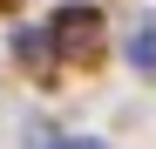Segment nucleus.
Instances as JSON below:
<instances>
[{"mask_svg":"<svg viewBox=\"0 0 156 149\" xmlns=\"http://www.w3.org/2000/svg\"><path fill=\"white\" fill-rule=\"evenodd\" d=\"M95 34H102V14L82 7V0H75V7H61L55 20H48V41H55L61 54H95Z\"/></svg>","mask_w":156,"mask_h":149,"instance_id":"obj_1","label":"nucleus"},{"mask_svg":"<svg viewBox=\"0 0 156 149\" xmlns=\"http://www.w3.org/2000/svg\"><path fill=\"white\" fill-rule=\"evenodd\" d=\"M0 7H7V0H0Z\"/></svg>","mask_w":156,"mask_h":149,"instance_id":"obj_5","label":"nucleus"},{"mask_svg":"<svg viewBox=\"0 0 156 149\" xmlns=\"http://www.w3.org/2000/svg\"><path fill=\"white\" fill-rule=\"evenodd\" d=\"M48 149H109V142H95V136H61V142H48Z\"/></svg>","mask_w":156,"mask_h":149,"instance_id":"obj_4","label":"nucleus"},{"mask_svg":"<svg viewBox=\"0 0 156 149\" xmlns=\"http://www.w3.org/2000/svg\"><path fill=\"white\" fill-rule=\"evenodd\" d=\"M129 68H143V74H156V14H143L136 27H129Z\"/></svg>","mask_w":156,"mask_h":149,"instance_id":"obj_3","label":"nucleus"},{"mask_svg":"<svg viewBox=\"0 0 156 149\" xmlns=\"http://www.w3.org/2000/svg\"><path fill=\"white\" fill-rule=\"evenodd\" d=\"M14 61H27V68H55V41H48V27H14Z\"/></svg>","mask_w":156,"mask_h":149,"instance_id":"obj_2","label":"nucleus"}]
</instances>
